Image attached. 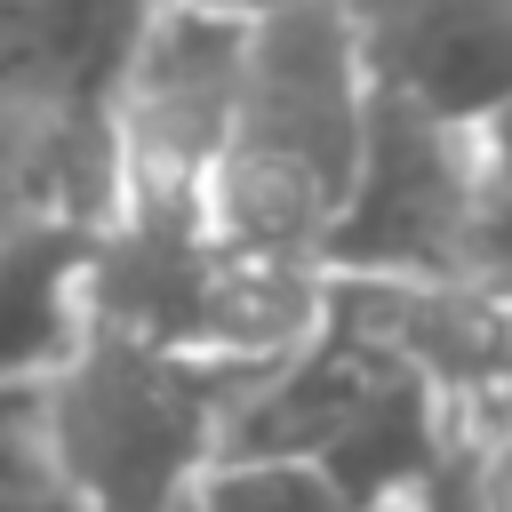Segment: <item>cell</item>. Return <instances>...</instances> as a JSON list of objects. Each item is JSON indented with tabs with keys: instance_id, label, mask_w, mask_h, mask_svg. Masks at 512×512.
Instances as JSON below:
<instances>
[{
	"instance_id": "obj_1",
	"label": "cell",
	"mask_w": 512,
	"mask_h": 512,
	"mask_svg": "<svg viewBox=\"0 0 512 512\" xmlns=\"http://www.w3.org/2000/svg\"><path fill=\"white\" fill-rule=\"evenodd\" d=\"M368 104L376 88L336 0L256 8L232 128L200 184V208L240 264L272 280H320V248L368 144Z\"/></svg>"
},
{
	"instance_id": "obj_2",
	"label": "cell",
	"mask_w": 512,
	"mask_h": 512,
	"mask_svg": "<svg viewBox=\"0 0 512 512\" xmlns=\"http://www.w3.org/2000/svg\"><path fill=\"white\" fill-rule=\"evenodd\" d=\"M256 368L168 352L120 328L80 336V352L24 400L32 456L48 496L72 512H168L192 504L208 464L224 456L232 408Z\"/></svg>"
},
{
	"instance_id": "obj_3",
	"label": "cell",
	"mask_w": 512,
	"mask_h": 512,
	"mask_svg": "<svg viewBox=\"0 0 512 512\" xmlns=\"http://www.w3.org/2000/svg\"><path fill=\"white\" fill-rule=\"evenodd\" d=\"M496 248H504L496 128H456L376 96L352 192L320 248V280L496 288Z\"/></svg>"
},
{
	"instance_id": "obj_4",
	"label": "cell",
	"mask_w": 512,
	"mask_h": 512,
	"mask_svg": "<svg viewBox=\"0 0 512 512\" xmlns=\"http://www.w3.org/2000/svg\"><path fill=\"white\" fill-rule=\"evenodd\" d=\"M248 8L152 0L112 80V192H200L248 72Z\"/></svg>"
},
{
	"instance_id": "obj_5",
	"label": "cell",
	"mask_w": 512,
	"mask_h": 512,
	"mask_svg": "<svg viewBox=\"0 0 512 512\" xmlns=\"http://www.w3.org/2000/svg\"><path fill=\"white\" fill-rule=\"evenodd\" d=\"M376 96L496 128L512 96V0H336Z\"/></svg>"
},
{
	"instance_id": "obj_6",
	"label": "cell",
	"mask_w": 512,
	"mask_h": 512,
	"mask_svg": "<svg viewBox=\"0 0 512 512\" xmlns=\"http://www.w3.org/2000/svg\"><path fill=\"white\" fill-rule=\"evenodd\" d=\"M88 336V216L40 208L0 232V400H32Z\"/></svg>"
},
{
	"instance_id": "obj_7",
	"label": "cell",
	"mask_w": 512,
	"mask_h": 512,
	"mask_svg": "<svg viewBox=\"0 0 512 512\" xmlns=\"http://www.w3.org/2000/svg\"><path fill=\"white\" fill-rule=\"evenodd\" d=\"M200 512H360L312 456H216Z\"/></svg>"
},
{
	"instance_id": "obj_8",
	"label": "cell",
	"mask_w": 512,
	"mask_h": 512,
	"mask_svg": "<svg viewBox=\"0 0 512 512\" xmlns=\"http://www.w3.org/2000/svg\"><path fill=\"white\" fill-rule=\"evenodd\" d=\"M40 208H64V200H48L40 136H32L16 112H0V232H8V224H24V216H40Z\"/></svg>"
},
{
	"instance_id": "obj_9",
	"label": "cell",
	"mask_w": 512,
	"mask_h": 512,
	"mask_svg": "<svg viewBox=\"0 0 512 512\" xmlns=\"http://www.w3.org/2000/svg\"><path fill=\"white\" fill-rule=\"evenodd\" d=\"M16 512H72V504H64V496H48V488H40V496H32V504H16Z\"/></svg>"
},
{
	"instance_id": "obj_10",
	"label": "cell",
	"mask_w": 512,
	"mask_h": 512,
	"mask_svg": "<svg viewBox=\"0 0 512 512\" xmlns=\"http://www.w3.org/2000/svg\"><path fill=\"white\" fill-rule=\"evenodd\" d=\"M224 8H248V16H256V8H272V0H224Z\"/></svg>"
},
{
	"instance_id": "obj_11",
	"label": "cell",
	"mask_w": 512,
	"mask_h": 512,
	"mask_svg": "<svg viewBox=\"0 0 512 512\" xmlns=\"http://www.w3.org/2000/svg\"><path fill=\"white\" fill-rule=\"evenodd\" d=\"M168 512H200V496H192V504H168Z\"/></svg>"
}]
</instances>
